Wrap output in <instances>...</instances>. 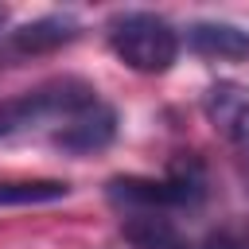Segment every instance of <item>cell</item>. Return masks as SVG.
Wrapping results in <instances>:
<instances>
[{"instance_id":"cell-1","label":"cell","mask_w":249,"mask_h":249,"mask_svg":"<svg viewBox=\"0 0 249 249\" xmlns=\"http://www.w3.org/2000/svg\"><path fill=\"white\" fill-rule=\"evenodd\" d=\"M109 202L121 214H171V210H195L206 198V167L198 156H175L167 163V175L144 179V175H117L105 187Z\"/></svg>"},{"instance_id":"cell-2","label":"cell","mask_w":249,"mask_h":249,"mask_svg":"<svg viewBox=\"0 0 249 249\" xmlns=\"http://www.w3.org/2000/svg\"><path fill=\"white\" fill-rule=\"evenodd\" d=\"M109 51L136 74H163L179 58V31L156 12H121L105 27Z\"/></svg>"},{"instance_id":"cell-3","label":"cell","mask_w":249,"mask_h":249,"mask_svg":"<svg viewBox=\"0 0 249 249\" xmlns=\"http://www.w3.org/2000/svg\"><path fill=\"white\" fill-rule=\"evenodd\" d=\"M93 101H97V89L82 78L43 82L27 93H16V97L0 101V140L16 136V132H27V128H39V124H51V121L62 124L66 117H74L78 109H86Z\"/></svg>"},{"instance_id":"cell-4","label":"cell","mask_w":249,"mask_h":249,"mask_svg":"<svg viewBox=\"0 0 249 249\" xmlns=\"http://www.w3.org/2000/svg\"><path fill=\"white\" fill-rule=\"evenodd\" d=\"M202 113L214 132L226 140L241 179L249 183V86L241 82H214L202 97Z\"/></svg>"},{"instance_id":"cell-5","label":"cell","mask_w":249,"mask_h":249,"mask_svg":"<svg viewBox=\"0 0 249 249\" xmlns=\"http://www.w3.org/2000/svg\"><path fill=\"white\" fill-rule=\"evenodd\" d=\"M117 136V113L105 101H93L86 109H78L74 117H66L54 132V148L70 152V156H93L101 148H109Z\"/></svg>"},{"instance_id":"cell-6","label":"cell","mask_w":249,"mask_h":249,"mask_svg":"<svg viewBox=\"0 0 249 249\" xmlns=\"http://www.w3.org/2000/svg\"><path fill=\"white\" fill-rule=\"evenodd\" d=\"M187 47L198 58H218V62H249V31L237 23L222 19H202L187 27Z\"/></svg>"},{"instance_id":"cell-7","label":"cell","mask_w":249,"mask_h":249,"mask_svg":"<svg viewBox=\"0 0 249 249\" xmlns=\"http://www.w3.org/2000/svg\"><path fill=\"white\" fill-rule=\"evenodd\" d=\"M121 233L132 249H191V237L167 214H121Z\"/></svg>"},{"instance_id":"cell-8","label":"cell","mask_w":249,"mask_h":249,"mask_svg":"<svg viewBox=\"0 0 249 249\" xmlns=\"http://www.w3.org/2000/svg\"><path fill=\"white\" fill-rule=\"evenodd\" d=\"M78 31H82V23L74 16H43V19H31L19 31H12V47L19 54H43V51L74 43Z\"/></svg>"},{"instance_id":"cell-9","label":"cell","mask_w":249,"mask_h":249,"mask_svg":"<svg viewBox=\"0 0 249 249\" xmlns=\"http://www.w3.org/2000/svg\"><path fill=\"white\" fill-rule=\"evenodd\" d=\"M66 183L58 179H8L0 183V206H35V202H58L66 198Z\"/></svg>"},{"instance_id":"cell-10","label":"cell","mask_w":249,"mask_h":249,"mask_svg":"<svg viewBox=\"0 0 249 249\" xmlns=\"http://www.w3.org/2000/svg\"><path fill=\"white\" fill-rule=\"evenodd\" d=\"M191 249H241V241L237 237H230V233H206V237H198V241H191Z\"/></svg>"}]
</instances>
